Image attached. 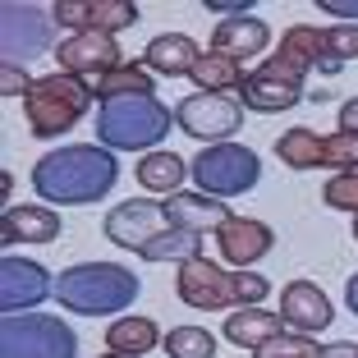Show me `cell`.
<instances>
[{"instance_id": "1", "label": "cell", "mask_w": 358, "mask_h": 358, "mask_svg": "<svg viewBox=\"0 0 358 358\" xmlns=\"http://www.w3.org/2000/svg\"><path fill=\"white\" fill-rule=\"evenodd\" d=\"M120 161L101 143H74V148H55L32 166V189L51 207H87L101 202L115 189Z\"/></svg>"}, {"instance_id": "2", "label": "cell", "mask_w": 358, "mask_h": 358, "mask_svg": "<svg viewBox=\"0 0 358 358\" xmlns=\"http://www.w3.org/2000/svg\"><path fill=\"white\" fill-rule=\"evenodd\" d=\"M143 280L120 262H78L55 275V303L78 317H124Z\"/></svg>"}, {"instance_id": "3", "label": "cell", "mask_w": 358, "mask_h": 358, "mask_svg": "<svg viewBox=\"0 0 358 358\" xmlns=\"http://www.w3.org/2000/svg\"><path fill=\"white\" fill-rule=\"evenodd\" d=\"M266 289H271L266 275H257V271H225V266H216L211 257H189V262H179V271H175V294L189 308H198V313L262 308Z\"/></svg>"}, {"instance_id": "4", "label": "cell", "mask_w": 358, "mask_h": 358, "mask_svg": "<svg viewBox=\"0 0 358 358\" xmlns=\"http://www.w3.org/2000/svg\"><path fill=\"white\" fill-rule=\"evenodd\" d=\"M175 129V110L157 96H115L96 110V143L110 152H157L161 138Z\"/></svg>"}, {"instance_id": "5", "label": "cell", "mask_w": 358, "mask_h": 358, "mask_svg": "<svg viewBox=\"0 0 358 358\" xmlns=\"http://www.w3.org/2000/svg\"><path fill=\"white\" fill-rule=\"evenodd\" d=\"M92 83L74 74H42L32 78L28 96H23V120H28L32 138H64L92 106Z\"/></svg>"}, {"instance_id": "6", "label": "cell", "mask_w": 358, "mask_h": 358, "mask_svg": "<svg viewBox=\"0 0 358 358\" xmlns=\"http://www.w3.org/2000/svg\"><path fill=\"white\" fill-rule=\"evenodd\" d=\"M189 179L207 198H239V193L257 189L262 157L253 148H243V143H216V148H202L189 161Z\"/></svg>"}, {"instance_id": "7", "label": "cell", "mask_w": 358, "mask_h": 358, "mask_svg": "<svg viewBox=\"0 0 358 358\" xmlns=\"http://www.w3.org/2000/svg\"><path fill=\"white\" fill-rule=\"evenodd\" d=\"M0 358H78V331L51 313H14L0 322Z\"/></svg>"}, {"instance_id": "8", "label": "cell", "mask_w": 358, "mask_h": 358, "mask_svg": "<svg viewBox=\"0 0 358 358\" xmlns=\"http://www.w3.org/2000/svg\"><path fill=\"white\" fill-rule=\"evenodd\" d=\"M175 124L189 138H202V143H230L243 124V101L225 92H193L175 106Z\"/></svg>"}, {"instance_id": "9", "label": "cell", "mask_w": 358, "mask_h": 358, "mask_svg": "<svg viewBox=\"0 0 358 358\" xmlns=\"http://www.w3.org/2000/svg\"><path fill=\"white\" fill-rule=\"evenodd\" d=\"M211 243H216V253H221L225 266L234 271H248L253 262H262L266 253L275 248V230L266 221H253V216H225L216 230H211Z\"/></svg>"}, {"instance_id": "10", "label": "cell", "mask_w": 358, "mask_h": 358, "mask_svg": "<svg viewBox=\"0 0 358 358\" xmlns=\"http://www.w3.org/2000/svg\"><path fill=\"white\" fill-rule=\"evenodd\" d=\"M55 64L60 74H74V78H106L110 69L124 64V51H120L115 37L106 32H69L60 46H55Z\"/></svg>"}, {"instance_id": "11", "label": "cell", "mask_w": 358, "mask_h": 358, "mask_svg": "<svg viewBox=\"0 0 358 358\" xmlns=\"http://www.w3.org/2000/svg\"><path fill=\"white\" fill-rule=\"evenodd\" d=\"M234 96L243 101V110L280 115V110L303 101V78L289 74V69H275V64L266 60V64H257V69H248V78H243V87Z\"/></svg>"}, {"instance_id": "12", "label": "cell", "mask_w": 358, "mask_h": 358, "mask_svg": "<svg viewBox=\"0 0 358 358\" xmlns=\"http://www.w3.org/2000/svg\"><path fill=\"white\" fill-rule=\"evenodd\" d=\"M46 299H55V280L42 262H28V257L0 262V308H5V317L37 313V303H46Z\"/></svg>"}, {"instance_id": "13", "label": "cell", "mask_w": 358, "mask_h": 358, "mask_svg": "<svg viewBox=\"0 0 358 358\" xmlns=\"http://www.w3.org/2000/svg\"><path fill=\"white\" fill-rule=\"evenodd\" d=\"M55 23L74 32H106L115 37L124 28H138V5L134 0H60L51 5Z\"/></svg>"}, {"instance_id": "14", "label": "cell", "mask_w": 358, "mask_h": 358, "mask_svg": "<svg viewBox=\"0 0 358 358\" xmlns=\"http://www.w3.org/2000/svg\"><path fill=\"white\" fill-rule=\"evenodd\" d=\"M161 230H170L166 207L152 202V198H129L115 211H106V239L115 243V248H129V253H138L143 243H152Z\"/></svg>"}, {"instance_id": "15", "label": "cell", "mask_w": 358, "mask_h": 358, "mask_svg": "<svg viewBox=\"0 0 358 358\" xmlns=\"http://www.w3.org/2000/svg\"><path fill=\"white\" fill-rule=\"evenodd\" d=\"M55 14L42 5H5V64H23L42 55L51 42Z\"/></svg>"}, {"instance_id": "16", "label": "cell", "mask_w": 358, "mask_h": 358, "mask_svg": "<svg viewBox=\"0 0 358 358\" xmlns=\"http://www.w3.org/2000/svg\"><path fill=\"white\" fill-rule=\"evenodd\" d=\"M280 317L285 327H294L299 336H317L336 322V303L322 294V285L313 280H289L280 289Z\"/></svg>"}, {"instance_id": "17", "label": "cell", "mask_w": 358, "mask_h": 358, "mask_svg": "<svg viewBox=\"0 0 358 358\" xmlns=\"http://www.w3.org/2000/svg\"><path fill=\"white\" fill-rule=\"evenodd\" d=\"M266 46H271V28H266L257 14H239V19H221L216 28H211L207 51L243 64V60H253V55H262Z\"/></svg>"}, {"instance_id": "18", "label": "cell", "mask_w": 358, "mask_h": 358, "mask_svg": "<svg viewBox=\"0 0 358 358\" xmlns=\"http://www.w3.org/2000/svg\"><path fill=\"white\" fill-rule=\"evenodd\" d=\"M275 69H289V74L308 78L313 69L327 74V28H313V23H294L285 32V42L271 51Z\"/></svg>"}, {"instance_id": "19", "label": "cell", "mask_w": 358, "mask_h": 358, "mask_svg": "<svg viewBox=\"0 0 358 358\" xmlns=\"http://www.w3.org/2000/svg\"><path fill=\"white\" fill-rule=\"evenodd\" d=\"M198 60H202V46L193 42L189 32H161L143 51V69L152 78H189L198 69Z\"/></svg>"}, {"instance_id": "20", "label": "cell", "mask_w": 358, "mask_h": 358, "mask_svg": "<svg viewBox=\"0 0 358 358\" xmlns=\"http://www.w3.org/2000/svg\"><path fill=\"white\" fill-rule=\"evenodd\" d=\"M60 234V211L42 207V202H23V207L0 211V239L10 243H51Z\"/></svg>"}, {"instance_id": "21", "label": "cell", "mask_w": 358, "mask_h": 358, "mask_svg": "<svg viewBox=\"0 0 358 358\" xmlns=\"http://www.w3.org/2000/svg\"><path fill=\"white\" fill-rule=\"evenodd\" d=\"M166 225L170 230H193V234H207L230 216L221 198H207V193H170L166 202Z\"/></svg>"}, {"instance_id": "22", "label": "cell", "mask_w": 358, "mask_h": 358, "mask_svg": "<svg viewBox=\"0 0 358 358\" xmlns=\"http://www.w3.org/2000/svg\"><path fill=\"white\" fill-rule=\"evenodd\" d=\"M285 336V317L280 313H266V308H239V313H230V322H225V340L239 349H266L271 340Z\"/></svg>"}, {"instance_id": "23", "label": "cell", "mask_w": 358, "mask_h": 358, "mask_svg": "<svg viewBox=\"0 0 358 358\" xmlns=\"http://www.w3.org/2000/svg\"><path fill=\"white\" fill-rule=\"evenodd\" d=\"M161 340H166V336L157 331V322H152V317H134V313H124V317H115V322L106 327V354L143 358V354H152Z\"/></svg>"}, {"instance_id": "24", "label": "cell", "mask_w": 358, "mask_h": 358, "mask_svg": "<svg viewBox=\"0 0 358 358\" xmlns=\"http://www.w3.org/2000/svg\"><path fill=\"white\" fill-rule=\"evenodd\" d=\"M138 184L143 189H152V193H184V179H189V161L184 157H175V152H166V148H157V152H148V157H138Z\"/></svg>"}, {"instance_id": "25", "label": "cell", "mask_w": 358, "mask_h": 358, "mask_svg": "<svg viewBox=\"0 0 358 358\" xmlns=\"http://www.w3.org/2000/svg\"><path fill=\"white\" fill-rule=\"evenodd\" d=\"M92 96L96 101H115V96H157V78H152L143 64H120V69H110L106 78L92 83Z\"/></svg>"}, {"instance_id": "26", "label": "cell", "mask_w": 358, "mask_h": 358, "mask_svg": "<svg viewBox=\"0 0 358 358\" xmlns=\"http://www.w3.org/2000/svg\"><path fill=\"white\" fill-rule=\"evenodd\" d=\"M275 157L289 170H322V134L317 129H285L275 138Z\"/></svg>"}, {"instance_id": "27", "label": "cell", "mask_w": 358, "mask_h": 358, "mask_svg": "<svg viewBox=\"0 0 358 358\" xmlns=\"http://www.w3.org/2000/svg\"><path fill=\"white\" fill-rule=\"evenodd\" d=\"M193 83H198V92H239L243 87V78H248V69L243 64H234V60H225V55H211V51H202V60H198V69H193Z\"/></svg>"}, {"instance_id": "28", "label": "cell", "mask_w": 358, "mask_h": 358, "mask_svg": "<svg viewBox=\"0 0 358 358\" xmlns=\"http://www.w3.org/2000/svg\"><path fill=\"white\" fill-rule=\"evenodd\" d=\"M202 234L193 230H161L152 243H143L138 248V257L143 262H189V257H202Z\"/></svg>"}, {"instance_id": "29", "label": "cell", "mask_w": 358, "mask_h": 358, "mask_svg": "<svg viewBox=\"0 0 358 358\" xmlns=\"http://www.w3.org/2000/svg\"><path fill=\"white\" fill-rule=\"evenodd\" d=\"M161 345L170 358H216V336L207 327H175Z\"/></svg>"}, {"instance_id": "30", "label": "cell", "mask_w": 358, "mask_h": 358, "mask_svg": "<svg viewBox=\"0 0 358 358\" xmlns=\"http://www.w3.org/2000/svg\"><path fill=\"white\" fill-rule=\"evenodd\" d=\"M349 60H358V23H331L327 28V74H340Z\"/></svg>"}, {"instance_id": "31", "label": "cell", "mask_w": 358, "mask_h": 358, "mask_svg": "<svg viewBox=\"0 0 358 358\" xmlns=\"http://www.w3.org/2000/svg\"><path fill=\"white\" fill-rule=\"evenodd\" d=\"M253 358H322V345L313 336H299V331H285L280 340H271L266 349H257Z\"/></svg>"}, {"instance_id": "32", "label": "cell", "mask_w": 358, "mask_h": 358, "mask_svg": "<svg viewBox=\"0 0 358 358\" xmlns=\"http://www.w3.org/2000/svg\"><path fill=\"white\" fill-rule=\"evenodd\" d=\"M322 202H327L331 211H354L358 216V170L354 175H331L327 184H322Z\"/></svg>"}, {"instance_id": "33", "label": "cell", "mask_w": 358, "mask_h": 358, "mask_svg": "<svg viewBox=\"0 0 358 358\" xmlns=\"http://www.w3.org/2000/svg\"><path fill=\"white\" fill-rule=\"evenodd\" d=\"M322 10L345 19V23H358V0H322Z\"/></svg>"}, {"instance_id": "34", "label": "cell", "mask_w": 358, "mask_h": 358, "mask_svg": "<svg viewBox=\"0 0 358 358\" xmlns=\"http://www.w3.org/2000/svg\"><path fill=\"white\" fill-rule=\"evenodd\" d=\"M28 87H32V78H23V69L19 64H5V92H19V96H28Z\"/></svg>"}, {"instance_id": "35", "label": "cell", "mask_w": 358, "mask_h": 358, "mask_svg": "<svg viewBox=\"0 0 358 358\" xmlns=\"http://www.w3.org/2000/svg\"><path fill=\"white\" fill-rule=\"evenodd\" d=\"M340 134H354L358 138V96H349V101L340 106Z\"/></svg>"}, {"instance_id": "36", "label": "cell", "mask_w": 358, "mask_h": 358, "mask_svg": "<svg viewBox=\"0 0 358 358\" xmlns=\"http://www.w3.org/2000/svg\"><path fill=\"white\" fill-rule=\"evenodd\" d=\"M322 358H358V345H349V340H336V345H322Z\"/></svg>"}, {"instance_id": "37", "label": "cell", "mask_w": 358, "mask_h": 358, "mask_svg": "<svg viewBox=\"0 0 358 358\" xmlns=\"http://www.w3.org/2000/svg\"><path fill=\"white\" fill-rule=\"evenodd\" d=\"M345 303H349V313L358 317V271H354V275L345 280Z\"/></svg>"}, {"instance_id": "38", "label": "cell", "mask_w": 358, "mask_h": 358, "mask_svg": "<svg viewBox=\"0 0 358 358\" xmlns=\"http://www.w3.org/2000/svg\"><path fill=\"white\" fill-rule=\"evenodd\" d=\"M101 358H129V354H101Z\"/></svg>"}, {"instance_id": "39", "label": "cell", "mask_w": 358, "mask_h": 358, "mask_svg": "<svg viewBox=\"0 0 358 358\" xmlns=\"http://www.w3.org/2000/svg\"><path fill=\"white\" fill-rule=\"evenodd\" d=\"M354 239H358V216H354Z\"/></svg>"}]
</instances>
